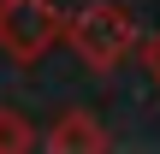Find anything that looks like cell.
<instances>
[{
  "mask_svg": "<svg viewBox=\"0 0 160 154\" xmlns=\"http://www.w3.org/2000/svg\"><path fill=\"white\" fill-rule=\"evenodd\" d=\"M65 18L53 12V0H0V47L12 59H42L53 42H59Z\"/></svg>",
  "mask_w": 160,
  "mask_h": 154,
  "instance_id": "obj_1",
  "label": "cell"
},
{
  "mask_svg": "<svg viewBox=\"0 0 160 154\" xmlns=\"http://www.w3.org/2000/svg\"><path fill=\"white\" fill-rule=\"evenodd\" d=\"M65 36L77 42V53H83L95 71H107V65L131 47V18H125L119 6H89V12L65 18Z\"/></svg>",
  "mask_w": 160,
  "mask_h": 154,
  "instance_id": "obj_2",
  "label": "cell"
},
{
  "mask_svg": "<svg viewBox=\"0 0 160 154\" xmlns=\"http://www.w3.org/2000/svg\"><path fill=\"white\" fill-rule=\"evenodd\" d=\"M107 137H101V125L89 119V113H65L59 125H53V137H48V148H101Z\"/></svg>",
  "mask_w": 160,
  "mask_h": 154,
  "instance_id": "obj_3",
  "label": "cell"
},
{
  "mask_svg": "<svg viewBox=\"0 0 160 154\" xmlns=\"http://www.w3.org/2000/svg\"><path fill=\"white\" fill-rule=\"evenodd\" d=\"M36 137H30V125L12 113V107H0V154H18V148H30Z\"/></svg>",
  "mask_w": 160,
  "mask_h": 154,
  "instance_id": "obj_4",
  "label": "cell"
}]
</instances>
